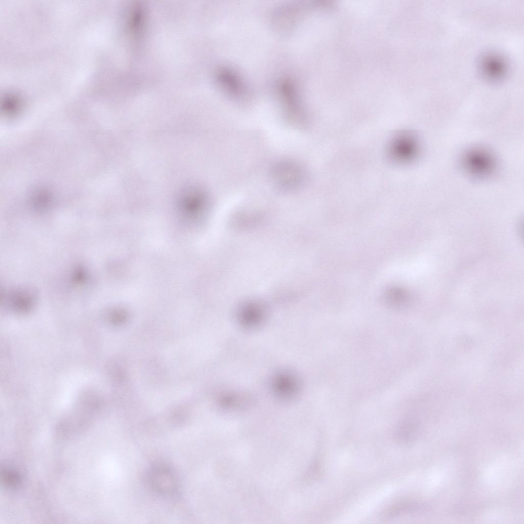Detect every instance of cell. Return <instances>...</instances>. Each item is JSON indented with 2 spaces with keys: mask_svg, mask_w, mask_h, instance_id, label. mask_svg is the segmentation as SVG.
<instances>
[{
  "mask_svg": "<svg viewBox=\"0 0 524 524\" xmlns=\"http://www.w3.org/2000/svg\"><path fill=\"white\" fill-rule=\"evenodd\" d=\"M385 300L394 308H401L406 304L410 299L409 293L400 288H391L385 293Z\"/></svg>",
  "mask_w": 524,
  "mask_h": 524,
  "instance_id": "cell-4",
  "label": "cell"
},
{
  "mask_svg": "<svg viewBox=\"0 0 524 524\" xmlns=\"http://www.w3.org/2000/svg\"><path fill=\"white\" fill-rule=\"evenodd\" d=\"M263 311L256 304L250 303L244 307L241 312V318L247 325L254 324L261 318Z\"/></svg>",
  "mask_w": 524,
  "mask_h": 524,
  "instance_id": "cell-5",
  "label": "cell"
},
{
  "mask_svg": "<svg viewBox=\"0 0 524 524\" xmlns=\"http://www.w3.org/2000/svg\"><path fill=\"white\" fill-rule=\"evenodd\" d=\"M464 164L471 173L483 176L489 173L493 169V162L490 155L482 150H472L464 157Z\"/></svg>",
  "mask_w": 524,
  "mask_h": 524,
  "instance_id": "cell-2",
  "label": "cell"
},
{
  "mask_svg": "<svg viewBox=\"0 0 524 524\" xmlns=\"http://www.w3.org/2000/svg\"><path fill=\"white\" fill-rule=\"evenodd\" d=\"M416 142L410 134H403L394 142L392 153L395 157L401 160L412 158L416 152Z\"/></svg>",
  "mask_w": 524,
  "mask_h": 524,
  "instance_id": "cell-3",
  "label": "cell"
},
{
  "mask_svg": "<svg viewBox=\"0 0 524 524\" xmlns=\"http://www.w3.org/2000/svg\"><path fill=\"white\" fill-rule=\"evenodd\" d=\"M272 182L278 189L290 192L298 189L304 180L303 169L297 163L285 160L275 164L271 171Z\"/></svg>",
  "mask_w": 524,
  "mask_h": 524,
  "instance_id": "cell-1",
  "label": "cell"
},
{
  "mask_svg": "<svg viewBox=\"0 0 524 524\" xmlns=\"http://www.w3.org/2000/svg\"><path fill=\"white\" fill-rule=\"evenodd\" d=\"M278 379L276 382L275 387L277 388V391L283 396L292 395L295 390V382L294 380L286 376Z\"/></svg>",
  "mask_w": 524,
  "mask_h": 524,
  "instance_id": "cell-6",
  "label": "cell"
}]
</instances>
